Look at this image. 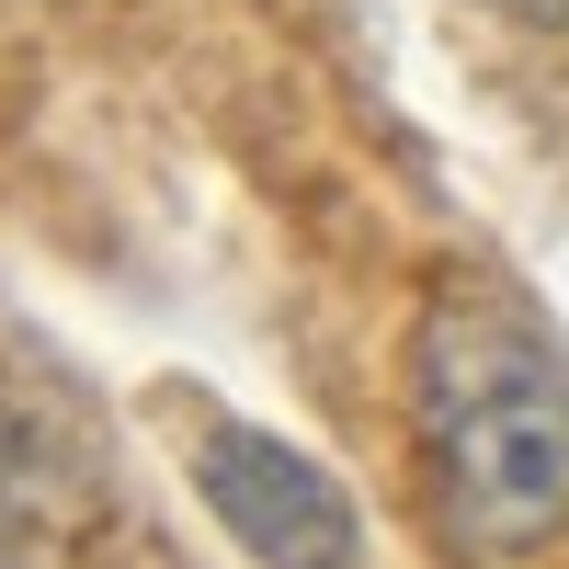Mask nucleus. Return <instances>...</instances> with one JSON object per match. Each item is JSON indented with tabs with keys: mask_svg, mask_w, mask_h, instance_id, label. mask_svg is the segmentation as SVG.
I'll use <instances>...</instances> for the list:
<instances>
[{
	"mask_svg": "<svg viewBox=\"0 0 569 569\" xmlns=\"http://www.w3.org/2000/svg\"><path fill=\"white\" fill-rule=\"evenodd\" d=\"M182 467H194V501L217 512V536L240 547L251 569H353L365 558L353 490L330 479L308 445L262 433V421L194 399V421H182Z\"/></svg>",
	"mask_w": 569,
	"mask_h": 569,
	"instance_id": "f03ea898",
	"label": "nucleus"
},
{
	"mask_svg": "<svg viewBox=\"0 0 569 569\" xmlns=\"http://www.w3.org/2000/svg\"><path fill=\"white\" fill-rule=\"evenodd\" d=\"M410 445L467 558H525L569 525V376L512 308L445 284L410 342Z\"/></svg>",
	"mask_w": 569,
	"mask_h": 569,
	"instance_id": "f257e3e1",
	"label": "nucleus"
},
{
	"mask_svg": "<svg viewBox=\"0 0 569 569\" xmlns=\"http://www.w3.org/2000/svg\"><path fill=\"white\" fill-rule=\"evenodd\" d=\"M490 12H512V23H536V34H569V0H490Z\"/></svg>",
	"mask_w": 569,
	"mask_h": 569,
	"instance_id": "7ed1b4c3",
	"label": "nucleus"
}]
</instances>
